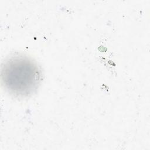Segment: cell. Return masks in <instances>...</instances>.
<instances>
[{"instance_id":"1","label":"cell","mask_w":150,"mask_h":150,"mask_svg":"<svg viewBox=\"0 0 150 150\" xmlns=\"http://www.w3.org/2000/svg\"><path fill=\"white\" fill-rule=\"evenodd\" d=\"M41 77L39 66L28 56H12L2 67L1 80L4 88L17 97H26L33 94L38 88Z\"/></svg>"}]
</instances>
